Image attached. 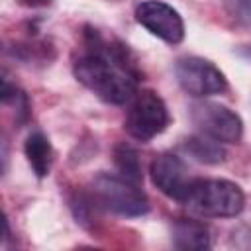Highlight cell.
Instances as JSON below:
<instances>
[{
  "label": "cell",
  "mask_w": 251,
  "mask_h": 251,
  "mask_svg": "<svg viewBox=\"0 0 251 251\" xmlns=\"http://www.w3.org/2000/svg\"><path fill=\"white\" fill-rule=\"evenodd\" d=\"M149 175L153 184L171 200L184 204L188 190L192 186V176L188 175V167L175 153H161L151 161Z\"/></svg>",
  "instance_id": "cell-8"
},
{
  "label": "cell",
  "mask_w": 251,
  "mask_h": 251,
  "mask_svg": "<svg viewBox=\"0 0 251 251\" xmlns=\"http://www.w3.org/2000/svg\"><path fill=\"white\" fill-rule=\"evenodd\" d=\"M82 39L84 49L73 63L76 80L108 104L129 102L137 92L141 71L127 45L90 25L84 27Z\"/></svg>",
  "instance_id": "cell-1"
},
{
  "label": "cell",
  "mask_w": 251,
  "mask_h": 251,
  "mask_svg": "<svg viewBox=\"0 0 251 251\" xmlns=\"http://www.w3.org/2000/svg\"><path fill=\"white\" fill-rule=\"evenodd\" d=\"M184 206L202 218H233L243 210L245 194L226 178H194Z\"/></svg>",
  "instance_id": "cell-2"
},
{
  "label": "cell",
  "mask_w": 251,
  "mask_h": 251,
  "mask_svg": "<svg viewBox=\"0 0 251 251\" xmlns=\"http://www.w3.org/2000/svg\"><path fill=\"white\" fill-rule=\"evenodd\" d=\"M173 245L180 251H204L210 247V229L204 222L180 218L173 224Z\"/></svg>",
  "instance_id": "cell-9"
},
{
  "label": "cell",
  "mask_w": 251,
  "mask_h": 251,
  "mask_svg": "<svg viewBox=\"0 0 251 251\" xmlns=\"http://www.w3.org/2000/svg\"><path fill=\"white\" fill-rule=\"evenodd\" d=\"M135 20L155 37L176 45L184 39V22L180 14L163 0H143L135 6Z\"/></svg>",
  "instance_id": "cell-7"
},
{
  "label": "cell",
  "mask_w": 251,
  "mask_h": 251,
  "mask_svg": "<svg viewBox=\"0 0 251 251\" xmlns=\"http://www.w3.org/2000/svg\"><path fill=\"white\" fill-rule=\"evenodd\" d=\"M22 6H29V8H37V6H49L51 0H18Z\"/></svg>",
  "instance_id": "cell-14"
},
{
  "label": "cell",
  "mask_w": 251,
  "mask_h": 251,
  "mask_svg": "<svg viewBox=\"0 0 251 251\" xmlns=\"http://www.w3.org/2000/svg\"><path fill=\"white\" fill-rule=\"evenodd\" d=\"M90 200L96 208L108 210L118 216H143L149 212V200L139 184L124 178L122 175L100 173L90 182Z\"/></svg>",
  "instance_id": "cell-3"
},
{
  "label": "cell",
  "mask_w": 251,
  "mask_h": 251,
  "mask_svg": "<svg viewBox=\"0 0 251 251\" xmlns=\"http://www.w3.org/2000/svg\"><path fill=\"white\" fill-rule=\"evenodd\" d=\"M169 126V110L153 90H137L129 100L124 127L137 141H149Z\"/></svg>",
  "instance_id": "cell-4"
},
{
  "label": "cell",
  "mask_w": 251,
  "mask_h": 251,
  "mask_svg": "<svg viewBox=\"0 0 251 251\" xmlns=\"http://www.w3.org/2000/svg\"><path fill=\"white\" fill-rule=\"evenodd\" d=\"M114 165H116L118 173L124 178H127V180H131L135 184H141V180H143L141 161H139L137 151L129 143L122 141V143H118L114 147Z\"/></svg>",
  "instance_id": "cell-12"
},
{
  "label": "cell",
  "mask_w": 251,
  "mask_h": 251,
  "mask_svg": "<svg viewBox=\"0 0 251 251\" xmlns=\"http://www.w3.org/2000/svg\"><path fill=\"white\" fill-rule=\"evenodd\" d=\"M190 118L202 133L222 143H237L243 135L241 118L224 104L206 102V100L196 102L190 106Z\"/></svg>",
  "instance_id": "cell-6"
},
{
  "label": "cell",
  "mask_w": 251,
  "mask_h": 251,
  "mask_svg": "<svg viewBox=\"0 0 251 251\" xmlns=\"http://www.w3.org/2000/svg\"><path fill=\"white\" fill-rule=\"evenodd\" d=\"M224 10L231 20L243 25H251V0H222Z\"/></svg>",
  "instance_id": "cell-13"
},
{
  "label": "cell",
  "mask_w": 251,
  "mask_h": 251,
  "mask_svg": "<svg viewBox=\"0 0 251 251\" xmlns=\"http://www.w3.org/2000/svg\"><path fill=\"white\" fill-rule=\"evenodd\" d=\"M175 75L182 90L196 98L222 94L227 90V80L224 73L208 59L196 55L178 57L175 63Z\"/></svg>",
  "instance_id": "cell-5"
},
{
  "label": "cell",
  "mask_w": 251,
  "mask_h": 251,
  "mask_svg": "<svg viewBox=\"0 0 251 251\" xmlns=\"http://www.w3.org/2000/svg\"><path fill=\"white\" fill-rule=\"evenodd\" d=\"M182 149L192 159H196L198 163H204V165H220L226 159V149H224L222 141H218L202 131L186 137L182 141Z\"/></svg>",
  "instance_id": "cell-11"
},
{
  "label": "cell",
  "mask_w": 251,
  "mask_h": 251,
  "mask_svg": "<svg viewBox=\"0 0 251 251\" xmlns=\"http://www.w3.org/2000/svg\"><path fill=\"white\" fill-rule=\"evenodd\" d=\"M24 153L37 178L49 175L53 165V147L43 131H31L24 143Z\"/></svg>",
  "instance_id": "cell-10"
}]
</instances>
